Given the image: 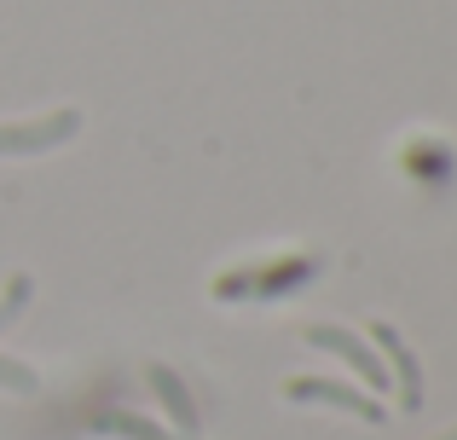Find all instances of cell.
<instances>
[{
  "label": "cell",
  "mask_w": 457,
  "mask_h": 440,
  "mask_svg": "<svg viewBox=\"0 0 457 440\" xmlns=\"http://www.w3.org/2000/svg\"><path fill=\"white\" fill-rule=\"evenodd\" d=\"M284 400H295V406H330V411H347L359 423H388V406L377 394H365L353 383H336V377H290Z\"/></svg>",
  "instance_id": "cell-3"
},
{
  "label": "cell",
  "mask_w": 457,
  "mask_h": 440,
  "mask_svg": "<svg viewBox=\"0 0 457 440\" xmlns=\"http://www.w3.org/2000/svg\"><path fill=\"white\" fill-rule=\"evenodd\" d=\"M81 134V111H46L35 122H0V157H41Z\"/></svg>",
  "instance_id": "cell-4"
},
{
  "label": "cell",
  "mask_w": 457,
  "mask_h": 440,
  "mask_svg": "<svg viewBox=\"0 0 457 440\" xmlns=\"http://www.w3.org/2000/svg\"><path fill=\"white\" fill-rule=\"evenodd\" d=\"M400 162H405L411 174H446V169H452V151H446V145H411Z\"/></svg>",
  "instance_id": "cell-9"
},
{
  "label": "cell",
  "mask_w": 457,
  "mask_h": 440,
  "mask_svg": "<svg viewBox=\"0 0 457 440\" xmlns=\"http://www.w3.org/2000/svg\"><path fill=\"white\" fill-rule=\"evenodd\" d=\"M29 295H35V278H29V272H12V278H6V290H0V330L23 319Z\"/></svg>",
  "instance_id": "cell-8"
},
{
  "label": "cell",
  "mask_w": 457,
  "mask_h": 440,
  "mask_svg": "<svg viewBox=\"0 0 457 440\" xmlns=\"http://www.w3.org/2000/svg\"><path fill=\"white\" fill-rule=\"evenodd\" d=\"M370 342H377V353H382V365H388V377H394V388H400V406L405 411H423V365H417V353L405 348V336L394 325H370Z\"/></svg>",
  "instance_id": "cell-5"
},
{
  "label": "cell",
  "mask_w": 457,
  "mask_h": 440,
  "mask_svg": "<svg viewBox=\"0 0 457 440\" xmlns=\"http://www.w3.org/2000/svg\"><path fill=\"white\" fill-rule=\"evenodd\" d=\"M440 440H457V429H446V435H440Z\"/></svg>",
  "instance_id": "cell-11"
},
{
  "label": "cell",
  "mask_w": 457,
  "mask_h": 440,
  "mask_svg": "<svg viewBox=\"0 0 457 440\" xmlns=\"http://www.w3.org/2000/svg\"><path fill=\"white\" fill-rule=\"evenodd\" d=\"M93 435H116V440H179L174 429H162L156 418H139V411H99V418H93Z\"/></svg>",
  "instance_id": "cell-7"
},
{
  "label": "cell",
  "mask_w": 457,
  "mask_h": 440,
  "mask_svg": "<svg viewBox=\"0 0 457 440\" xmlns=\"http://www.w3.org/2000/svg\"><path fill=\"white\" fill-rule=\"evenodd\" d=\"M324 261L307 255V249H290V255H272V261H249V267H232L209 284L214 302H284L295 295L302 284L319 278Z\"/></svg>",
  "instance_id": "cell-1"
},
{
  "label": "cell",
  "mask_w": 457,
  "mask_h": 440,
  "mask_svg": "<svg viewBox=\"0 0 457 440\" xmlns=\"http://www.w3.org/2000/svg\"><path fill=\"white\" fill-rule=\"evenodd\" d=\"M302 342H307V348H319V353H336L347 371H359L365 394H382V388H394V377H388V365H382L377 342L359 336V330H347V325H307Z\"/></svg>",
  "instance_id": "cell-2"
},
{
  "label": "cell",
  "mask_w": 457,
  "mask_h": 440,
  "mask_svg": "<svg viewBox=\"0 0 457 440\" xmlns=\"http://www.w3.org/2000/svg\"><path fill=\"white\" fill-rule=\"evenodd\" d=\"M145 383H151L156 406L168 411V423H174V435H179V440H197V429H203V411H197V400H191L186 377H179L174 365L151 360V365H145Z\"/></svg>",
  "instance_id": "cell-6"
},
{
  "label": "cell",
  "mask_w": 457,
  "mask_h": 440,
  "mask_svg": "<svg viewBox=\"0 0 457 440\" xmlns=\"http://www.w3.org/2000/svg\"><path fill=\"white\" fill-rule=\"evenodd\" d=\"M0 388H6V394H35V388H41V377H35L23 360L0 353Z\"/></svg>",
  "instance_id": "cell-10"
}]
</instances>
